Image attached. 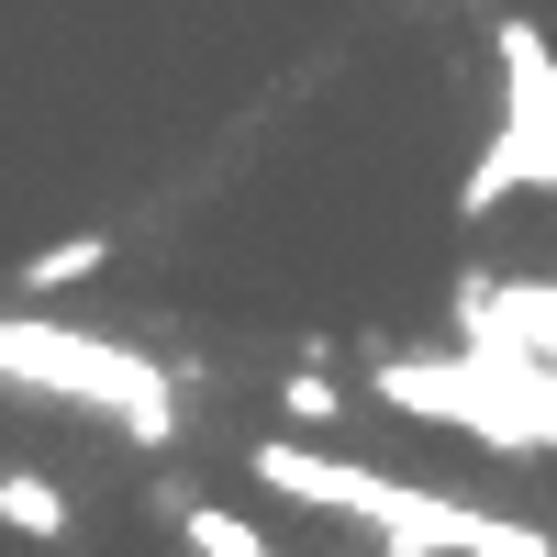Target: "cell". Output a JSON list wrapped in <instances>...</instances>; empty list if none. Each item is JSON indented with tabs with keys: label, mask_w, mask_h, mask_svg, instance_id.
Returning <instances> with one entry per match:
<instances>
[{
	"label": "cell",
	"mask_w": 557,
	"mask_h": 557,
	"mask_svg": "<svg viewBox=\"0 0 557 557\" xmlns=\"http://www.w3.org/2000/svg\"><path fill=\"white\" fill-rule=\"evenodd\" d=\"M380 401L391 412H424V424H457V435H480L502 457L557 446V357H480V346L380 357Z\"/></svg>",
	"instance_id": "cell-1"
},
{
	"label": "cell",
	"mask_w": 557,
	"mask_h": 557,
	"mask_svg": "<svg viewBox=\"0 0 557 557\" xmlns=\"http://www.w3.org/2000/svg\"><path fill=\"white\" fill-rule=\"evenodd\" d=\"M0 524L34 535V546H57V535H67V491L34 480V469H0Z\"/></svg>",
	"instance_id": "cell-5"
},
{
	"label": "cell",
	"mask_w": 557,
	"mask_h": 557,
	"mask_svg": "<svg viewBox=\"0 0 557 557\" xmlns=\"http://www.w3.org/2000/svg\"><path fill=\"white\" fill-rule=\"evenodd\" d=\"M178 513V535H190V557H278L246 513H223V502H168Z\"/></svg>",
	"instance_id": "cell-6"
},
{
	"label": "cell",
	"mask_w": 557,
	"mask_h": 557,
	"mask_svg": "<svg viewBox=\"0 0 557 557\" xmlns=\"http://www.w3.org/2000/svg\"><path fill=\"white\" fill-rule=\"evenodd\" d=\"M278 412H290V424H335V412H346V391H335V380H323V368L301 357L290 380H278Z\"/></svg>",
	"instance_id": "cell-8"
},
{
	"label": "cell",
	"mask_w": 557,
	"mask_h": 557,
	"mask_svg": "<svg viewBox=\"0 0 557 557\" xmlns=\"http://www.w3.org/2000/svg\"><path fill=\"white\" fill-rule=\"evenodd\" d=\"M101 268H112V235H57V246H34L23 290L45 301V290H78V278H101Z\"/></svg>",
	"instance_id": "cell-7"
},
{
	"label": "cell",
	"mask_w": 557,
	"mask_h": 557,
	"mask_svg": "<svg viewBox=\"0 0 557 557\" xmlns=\"http://www.w3.org/2000/svg\"><path fill=\"white\" fill-rule=\"evenodd\" d=\"M0 391H57L134 424V446H168L178 435V380L123 346V335H67V323H34V312H0Z\"/></svg>",
	"instance_id": "cell-2"
},
{
	"label": "cell",
	"mask_w": 557,
	"mask_h": 557,
	"mask_svg": "<svg viewBox=\"0 0 557 557\" xmlns=\"http://www.w3.org/2000/svg\"><path fill=\"white\" fill-rule=\"evenodd\" d=\"M491 57H502V123H491V146L513 157L524 190H557V45L524 12H502Z\"/></svg>",
	"instance_id": "cell-3"
},
{
	"label": "cell",
	"mask_w": 557,
	"mask_h": 557,
	"mask_svg": "<svg viewBox=\"0 0 557 557\" xmlns=\"http://www.w3.org/2000/svg\"><path fill=\"white\" fill-rule=\"evenodd\" d=\"M446 323H457V346H480V357H557V278H491V268H469L446 290Z\"/></svg>",
	"instance_id": "cell-4"
}]
</instances>
